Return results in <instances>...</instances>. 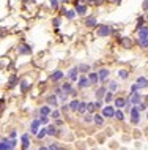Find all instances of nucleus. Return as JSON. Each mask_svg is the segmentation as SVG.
Listing matches in <instances>:
<instances>
[{
	"mask_svg": "<svg viewBox=\"0 0 148 150\" xmlns=\"http://www.w3.org/2000/svg\"><path fill=\"white\" fill-rule=\"evenodd\" d=\"M140 109L139 106H133V109L129 111V117H131V123L133 125H139L140 123Z\"/></svg>",
	"mask_w": 148,
	"mask_h": 150,
	"instance_id": "obj_1",
	"label": "nucleus"
},
{
	"mask_svg": "<svg viewBox=\"0 0 148 150\" xmlns=\"http://www.w3.org/2000/svg\"><path fill=\"white\" fill-rule=\"evenodd\" d=\"M16 139H11V137H2V142H0V149L2 150H11L16 147Z\"/></svg>",
	"mask_w": 148,
	"mask_h": 150,
	"instance_id": "obj_2",
	"label": "nucleus"
},
{
	"mask_svg": "<svg viewBox=\"0 0 148 150\" xmlns=\"http://www.w3.org/2000/svg\"><path fill=\"white\" fill-rule=\"evenodd\" d=\"M112 27L110 25H98V29H96V35L98 36H101V38H104V36H109L112 35Z\"/></svg>",
	"mask_w": 148,
	"mask_h": 150,
	"instance_id": "obj_3",
	"label": "nucleus"
},
{
	"mask_svg": "<svg viewBox=\"0 0 148 150\" xmlns=\"http://www.w3.org/2000/svg\"><path fill=\"white\" fill-rule=\"evenodd\" d=\"M115 106H109V104H107V106H104L102 108V111H101V114L106 117V119H114L115 117Z\"/></svg>",
	"mask_w": 148,
	"mask_h": 150,
	"instance_id": "obj_4",
	"label": "nucleus"
},
{
	"mask_svg": "<svg viewBox=\"0 0 148 150\" xmlns=\"http://www.w3.org/2000/svg\"><path fill=\"white\" fill-rule=\"evenodd\" d=\"M32 44H27V43H24V44H19L18 46V52L21 55H27V54H32Z\"/></svg>",
	"mask_w": 148,
	"mask_h": 150,
	"instance_id": "obj_5",
	"label": "nucleus"
},
{
	"mask_svg": "<svg viewBox=\"0 0 148 150\" xmlns=\"http://www.w3.org/2000/svg\"><path fill=\"white\" fill-rule=\"evenodd\" d=\"M90 86H91V82H90L88 76H81V78L77 79V87L79 88H88Z\"/></svg>",
	"mask_w": 148,
	"mask_h": 150,
	"instance_id": "obj_6",
	"label": "nucleus"
},
{
	"mask_svg": "<svg viewBox=\"0 0 148 150\" xmlns=\"http://www.w3.org/2000/svg\"><path fill=\"white\" fill-rule=\"evenodd\" d=\"M79 68L77 67H74V68H71L69 71H68V79L71 81V82H77V79H79Z\"/></svg>",
	"mask_w": 148,
	"mask_h": 150,
	"instance_id": "obj_7",
	"label": "nucleus"
},
{
	"mask_svg": "<svg viewBox=\"0 0 148 150\" xmlns=\"http://www.w3.org/2000/svg\"><path fill=\"white\" fill-rule=\"evenodd\" d=\"M58 95L57 93H49V95H46V101H47V104H51V106H57L58 104Z\"/></svg>",
	"mask_w": 148,
	"mask_h": 150,
	"instance_id": "obj_8",
	"label": "nucleus"
},
{
	"mask_svg": "<svg viewBox=\"0 0 148 150\" xmlns=\"http://www.w3.org/2000/svg\"><path fill=\"white\" fill-rule=\"evenodd\" d=\"M62 87H63V90H65V93H68V95H71V96L77 95V90L73 87V84H71V82H65Z\"/></svg>",
	"mask_w": 148,
	"mask_h": 150,
	"instance_id": "obj_9",
	"label": "nucleus"
},
{
	"mask_svg": "<svg viewBox=\"0 0 148 150\" xmlns=\"http://www.w3.org/2000/svg\"><path fill=\"white\" fill-rule=\"evenodd\" d=\"M41 120L39 119H35V120H32V123H30V131H32V134H35L36 136V133L39 131V127H41Z\"/></svg>",
	"mask_w": 148,
	"mask_h": 150,
	"instance_id": "obj_10",
	"label": "nucleus"
},
{
	"mask_svg": "<svg viewBox=\"0 0 148 150\" xmlns=\"http://www.w3.org/2000/svg\"><path fill=\"white\" fill-rule=\"evenodd\" d=\"M76 11H77L79 16H87L88 13V6L85 3H76Z\"/></svg>",
	"mask_w": 148,
	"mask_h": 150,
	"instance_id": "obj_11",
	"label": "nucleus"
},
{
	"mask_svg": "<svg viewBox=\"0 0 148 150\" xmlns=\"http://www.w3.org/2000/svg\"><path fill=\"white\" fill-rule=\"evenodd\" d=\"M129 101L134 104V106L140 104V103H142V93H140V92H134V93H131V98H129Z\"/></svg>",
	"mask_w": 148,
	"mask_h": 150,
	"instance_id": "obj_12",
	"label": "nucleus"
},
{
	"mask_svg": "<svg viewBox=\"0 0 148 150\" xmlns=\"http://www.w3.org/2000/svg\"><path fill=\"white\" fill-rule=\"evenodd\" d=\"M83 24H85V27H88V29H95V27H98V19L95 18V16H88Z\"/></svg>",
	"mask_w": 148,
	"mask_h": 150,
	"instance_id": "obj_13",
	"label": "nucleus"
},
{
	"mask_svg": "<svg viewBox=\"0 0 148 150\" xmlns=\"http://www.w3.org/2000/svg\"><path fill=\"white\" fill-rule=\"evenodd\" d=\"M106 93H107V88L104 86H101V87H98L96 90H95V98H96V100H102L104 96H106Z\"/></svg>",
	"mask_w": 148,
	"mask_h": 150,
	"instance_id": "obj_14",
	"label": "nucleus"
},
{
	"mask_svg": "<svg viewBox=\"0 0 148 150\" xmlns=\"http://www.w3.org/2000/svg\"><path fill=\"white\" fill-rule=\"evenodd\" d=\"M88 79L91 82V86H96V84H101V81H99V74L95 71H90L88 73Z\"/></svg>",
	"mask_w": 148,
	"mask_h": 150,
	"instance_id": "obj_15",
	"label": "nucleus"
},
{
	"mask_svg": "<svg viewBox=\"0 0 148 150\" xmlns=\"http://www.w3.org/2000/svg\"><path fill=\"white\" fill-rule=\"evenodd\" d=\"M98 74H99V81H101V82H106L107 78H109V74H110V71L107 70V68H101V70L98 71Z\"/></svg>",
	"mask_w": 148,
	"mask_h": 150,
	"instance_id": "obj_16",
	"label": "nucleus"
},
{
	"mask_svg": "<svg viewBox=\"0 0 148 150\" xmlns=\"http://www.w3.org/2000/svg\"><path fill=\"white\" fill-rule=\"evenodd\" d=\"M135 82H137V86H139V88H147L148 87V78H145V76H140V78H137V81H135Z\"/></svg>",
	"mask_w": 148,
	"mask_h": 150,
	"instance_id": "obj_17",
	"label": "nucleus"
},
{
	"mask_svg": "<svg viewBox=\"0 0 148 150\" xmlns=\"http://www.w3.org/2000/svg\"><path fill=\"white\" fill-rule=\"evenodd\" d=\"M29 88H30V82L27 79H22L21 82H19V90H21V93H27Z\"/></svg>",
	"mask_w": 148,
	"mask_h": 150,
	"instance_id": "obj_18",
	"label": "nucleus"
},
{
	"mask_svg": "<svg viewBox=\"0 0 148 150\" xmlns=\"http://www.w3.org/2000/svg\"><path fill=\"white\" fill-rule=\"evenodd\" d=\"M47 131H49V136H52V137L58 136L60 133H62L57 127H55V125H47Z\"/></svg>",
	"mask_w": 148,
	"mask_h": 150,
	"instance_id": "obj_19",
	"label": "nucleus"
},
{
	"mask_svg": "<svg viewBox=\"0 0 148 150\" xmlns=\"http://www.w3.org/2000/svg\"><path fill=\"white\" fill-rule=\"evenodd\" d=\"M120 44H121L125 49H129V47L133 46V40H131V38H126V36H123V38H120Z\"/></svg>",
	"mask_w": 148,
	"mask_h": 150,
	"instance_id": "obj_20",
	"label": "nucleus"
},
{
	"mask_svg": "<svg viewBox=\"0 0 148 150\" xmlns=\"http://www.w3.org/2000/svg\"><path fill=\"white\" fill-rule=\"evenodd\" d=\"M39 111V115H51L52 114V109H51V104H46V106H41L38 109Z\"/></svg>",
	"mask_w": 148,
	"mask_h": 150,
	"instance_id": "obj_21",
	"label": "nucleus"
},
{
	"mask_svg": "<svg viewBox=\"0 0 148 150\" xmlns=\"http://www.w3.org/2000/svg\"><path fill=\"white\" fill-rule=\"evenodd\" d=\"M63 76H65V74H63V71H60V70H55V71L51 74V81H54V82H57V81H60V79L63 78Z\"/></svg>",
	"mask_w": 148,
	"mask_h": 150,
	"instance_id": "obj_22",
	"label": "nucleus"
},
{
	"mask_svg": "<svg viewBox=\"0 0 148 150\" xmlns=\"http://www.w3.org/2000/svg\"><path fill=\"white\" fill-rule=\"evenodd\" d=\"M46 136H49V131H47V127H46V128H39V131L36 133V139H38V141H43Z\"/></svg>",
	"mask_w": 148,
	"mask_h": 150,
	"instance_id": "obj_23",
	"label": "nucleus"
},
{
	"mask_svg": "<svg viewBox=\"0 0 148 150\" xmlns=\"http://www.w3.org/2000/svg\"><path fill=\"white\" fill-rule=\"evenodd\" d=\"M114 103H115V108H117V109H121V108L126 106L128 100H126V98H115Z\"/></svg>",
	"mask_w": 148,
	"mask_h": 150,
	"instance_id": "obj_24",
	"label": "nucleus"
},
{
	"mask_svg": "<svg viewBox=\"0 0 148 150\" xmlns=\"http://www.w3.org/2000/svg\"><path fill=\"white\" fill-rule=\"evenodd\" d=\"M104 119H106V117H104L102 114H95L93 123L96 125V127H102V125H104Z\"/></svg>",
	"mask_w": 148,
	"mask_h": 150,
	"instance_id": "obj_25",
	"label": "nucleus"
},
{
	"mask_svg": "<svg viewBox=\"0 0 148 150\" xmlns=\"http://www.w3.org/2000/svg\"><path fill=\"white\" fill-rule=\"evenodd\" d=\"M19 82H21V81H19V78H18L16 74H13L10 79H8V87H10V88H13V87H16V86H18Z\"/></svg>",
	"mask_w": 148,
	"mask_h": 150,
	"instance_id": "obj_26",
	"label": "nucleus"
},
{
	"mask_svg": "<svg viewBox=\"0 0 148 150\" xmlns=\"http://www.w3.org/2000/svg\"><path fill=\"white\" fill-rule=\"evenodd\" d=\"M21 141H22V149H29L30 147V139H29V133H24L21 136Z\"/></svg>",
	"mask_w": 148,
	"mask_h": 150,
	"instance_id": "obj_27",
	"label": "nucleus"
},
{
	"mask_svg": "<svg viewBox=\"0 0 148 150\" xmlns=\"http://www.w3.org/2000/svg\"><path fill=\"white\" fill-rule=\"evenodd\" d=\"M93 120H95V115L91 114V112H88V114L85 112V114L82 115V122H83V123H93Z\"/></svg>",
	"mask_w": 148,
	"mask_h": 150,
	"instance_id": "obj_28",
	"label": "nucleus"
},
{
	"mask_svg": "<svg viewBox=\"0 0 148 150\" xmlns=\"http://www.w3.org/2000/svg\"><path fill=\"white\" fill-rule=\"evenodd\" d=\"M137 35H139V38H145V36H148V27L142 25L140 29H137Z\"/></svg>",
	"mask_w": 148,
	"mask_h": 150,
	"instance_id": "obj_29",
	"label": "nucleus"
},
{
	"mask_svg": "<svg viewBox=\"0 0 148 150\" xmlns=\"http://www.w3.org/2000/svg\"><path fill=\"white\" fill-rule=\"evenodd\" d=\"M77 68H79V71H81L82 74H85V73L88 74V73H90V70H91V67H90V65H87V63H81Z\"/></svg>",
	"mask_w": 148,
	"mask_h": 150,
	"instance_id": "obj_30",
	"label": "nucleus"
},
{
	"mask_svg": "<svg viewBox=\"0 0 148 150\" xmlns=\"http://www.w3.org/2000/svg\"><path fill=\"white\" fill-rule=\"evenodd\" d=\"M87 104L88 103H85V101H81V104H79V109H77V112L81 115H83L85 112H88V109H87Z\"/></svg>",
	"mask_w": 148,
	"mask_h": 150,
	"instance_id": "obj_31",
	"label": "nucleus"
},
{
	"mask_svg": "<svg viewBox=\"0 0 148 150\" xmlns=\"http://www.w3.org/2000/svg\"><path fill=\"white\" fill-rule=\"evenodd\" d=\"M137 44L142 47V49H148V36H145V38H139Z\"/></svg>",
	"mask_w": 148,
	"mask_h": 150,
	"instance_id": "obj_32",
	"label": "nucleus"
},
{
	"mask_svg": "<svg viewBox=\"0 0 148 150\" xmlns=\"http://www.w3.org/2000/svg\"><path fill=\"white\" fill-rule=\"evenodd\" d=\"M79 104H81V101H79V100H73V101L69 103V109H71L73 112H77V109H79Z\"/></svg>",
	"mask_w": 148,
	"mask_h": 150,
	"instance_id": "obj_33",
	"label": "nucleus"
},
{
	"mask_svg": "<svg viewBox=\"0 0 148 150\" xmlns=\"http://www.w3.org/2000/svg\"><path fill=\"white\" fill-rule=\"evenodd\" d=\"M65 16H66L68 19H74L76 16H77V11H76V8H74V10H66Z\"/></svg>",
	"mask_w": 148,
	"mask_h": 150,
	"instance_id": "obj_34",
	"label": "nucleus"
},
{
	"mask_svg": "<svg viewBox=\"0 0 148 150\" xmlns=\"http://www.w3.org/2000/svg\"><path fill=\"white\" fill-rule=\"evenodd\" d=\"M115 119L120 120V122H123V120H125V112H123L121 109H117V112H115Z\"/></svg>",
	"mask_w": 148,
	"mask_h": 150,
	"instance_id": "obj_35",
	"label": "nucleus"
},
{
	"mask_svg": "<svg viewBox=\"0 0 148 150\" xmlns=\"http://www.w3.org/2000/svg\"><path fill=\"white\" fill-rule=\"evenodd\" d=\"M114 100H115V98H114V93H112V90H109V92L106 93V96H104V101H106V103L109 104L110 101H114Z\"/></svg>",
	"mask_w": 148,
	"mask_h": 150,
	"instance_id": "obj_36",
	"label": "nucleus"
},
{
	"mask_svg": "<svg viewBox=\"0 0 148 150\" xmlns=\"http://www.w3.org/2000/svg\"><path fill=\"white\" fill-rule=\"evenodd\" d=\"M117 74H118V78H120V79H128V76H129V73H128L126 70H118V73H117Z\"/></svg>",
	"mask_w": 148,
	"mask_h": 150,
	"instance_id": "obj_37",
	"label": "nucleus"
},
{
	"mask_svg": "<svg viewBox=\"0 0 148 150\" xmlns=\"http://www.w3.org/2000/svg\"><path fill=\"white\" fill-rule=\"evenodd\" d=\"M47 149H49V150H60V149H63V147L58 142H52V144L47 145Z\"/></svg>",
	"mask_w": 148,
	"mask_h": 150,
	"instance_id": "obj_38",
	"label": "nucleus"
},
{
	"mask_svg": "<svg viewBox=\"0 0 148 150\" xmlns=\"http://www.w3.org/2000/svg\"><path fill=\"white\" fill-rule=\"evenodd\" d=\"M51 117L54 120H57V119H60L62 117V111H58V109H55V111H52V114H51Z\"/></svg>",
	"mask_w": 148,
	"mask_h": 150,
	"instance_id": "obj_39",
	"label": "nucleus"
},
{
	"mask_svg": "<svg viewBox=\"0 0 148 150\" xmlns=\"http://www.w3.org/2000/svg\"><path fill=\"white\" fill-rule=\"evenodd\" d=\"M117 88H118V82L117 81H110L109 82V90L114 92V90H117Z\"/></svg>",
	"mask_w": 148,
	"mask_h": 150,
	"instance_id": "obj_40",
	"label": "nucleus"
},
{
	"mask_svg": "<svg viewBox=\"0 0 148 150\" xmlns=\"http://www.w3.org/2000/svg\"><path fill=\"white\" fill-rule=\"evenodd\" d=\"M60 24H62V19H60V18L52 19V25H54V27H57V29H58V27H60Z\"/></svg>",
	"mask_w": 148,
	"mask_h": 150,
	"instance_id": "obj_41",
	"label": "nucleus"
},
{
	"mask_svg": "<svg viewBox=\"0 0 148 150\" xmlns=\"http://www.w3.org/2000/svg\"><path fill=\"white\" fill-rule=\"evenodd\" d=\"M39 120H41L43 125H47L49 123V115H39Z\"/></svg>",
	"mask_w": 148,
	"mask_h": 150,
	"instance_id": "obj_42",
	"label": "nucleus"
},
{
	"mask_svg": "<svg viewBox=\"0 0 148 150\" xmlns=\"http://www.w3.org/2000/svg\"><path fill=\"white\" fill-rule=\"evenodd\" d=\"M49 3H51V8H54V10L58 8V0H49Z\"/></svg>",
	"mask_w": 148,
	"mask_h": 150,
	"instance_id": "obj_43",
	"label": "nucleus"
},
{
	"mask_svg": "<svg viewBox=\"0 0 148 150\" xmlns=\"http://www.w3.org/2000/svg\"><path fill=\"white\" fill-rule=\"evenodd\" d=\"M87 109H88V112H93L96 109V106H95V103H88L87 104Z\"/></svg>",
	"mask_w": 148,
	"mask_h": 150,
	"instance_id": "obj_44",
	"label": "nucleus"
},
{
	"mask_svg": "<svg viewBox=\"0 0 148 150\" xmlns=\"http://www.w3.org/2000/svg\"><path fill=\"white\" fill-rule=\"evenodd\" d=\"M139 90H140V88H139L137 82H135V84H133V86H131V93H134V92H139Z\"/></svg>",
	"mask_w": 148,
	"mask_h": 150,
	"instance_id": "obj_45",
	"label": "nucleus"
},
{
	"mask_svg": "<svg viewBox=\"0 0 148 150\" xmlns=\"http://www.w3.org/2000/svg\"><path fill=\"white\" fill-rule=\"evenodd\" d=\"M102 100H96V103H95V106H96V109H102Z\"/></svg>",
	"mask_w": 148,
	"mask_h": 150,
	"instance_id": "obj_46",
	"label": "nucleus"
},
{
	"mask_svg": "<svg viewBox=\"0 0 148 150\" xmlns=\"http://www.w3.org/2000/svg\"><path fill=\"white\" fill-rule=\"evenodd\" d=\"M137 106H139V109H140L142 112L145 111V109H148V104L147 103H140V104H137Z\"/></svg>",
	"mask_w": 148,
	"mask_h": 150,
	"instance_id": "obj_47",
	"label": "nucleus"
},
{
	"mask_svg": "<svg viewBox=\"0 0 148 150\" xmlns=\"http://www.w3.org/2000/svg\"><path fill=\"white\" fill-rule=\"evenodd\" d=\"M58 98H60V101H62V103H65V101L68 100V93H63V95L58 96Z\"/></svg>",
	"mask_w": 148,
	"mask_h": 150,
	"instance_id": "obj_48",
	"label": "nucleus"
},
{
	"mask_svg": "<svg viewBox=\"0 0 148 150\" xmlns=\"http://www.w3.org/2000/svg\"><path fill=\"white\" fill-rule=\"evenodd\" d=\"M142 8L145 11H148V0H143V2H142Z\"/></svg>",
	"mask_w": 148,
	"mask_h": 150,
	"instance_id": "obj_49",
	"label": "nucleus"
},
{
	"mask_svg": "<svg viewBox=\"0 0 148 150\" xmlns=\"http://www.w3.org/2000/svg\"><path fill=\"white\" fill-rule=\"evenodd\" d=\"M104 2H107V0H95V5H96V6H101Z\"/></svg>",
	"mask_w": 148,
	"mask_h": 150,
	"instance_id": "obj_50",
	"label": "nucleus"
},
{
	"mask_svg": "<svg viewBox=\"0 0 148 150\" xmlns=\"http://www.w3.org/2000/svg\"><path fill=\"white\" fill-rule=\"evenodd\" d=\"M62 111H63V112H66V111H71V109H69V104H63V106H62Z\"/></svg>",
	"mask_w": 148,
	"mask_h": 150,
	"instance_id": "obj_51",
	"label": "nucleus"
},
{
	"mask_svg": "<svg viewBox=\"0 0 148 150\" xmlns=\"http://www.w3.org/2000/svg\"><path fill=\"white\" fill-rule=\"evenodd\" d=\"M16 136H18V131H11L8 137H11V139H16Z\"/></svg>",
	"mask_w": 148,
	"mask_h": 150,
	"instance_id": "obj_52",
	"label": "nucleus"
},
{
	"mask_svg": "<svg viewBox=\"0 0 148 150\" xmlns=\"http://www.w3.org/2000/svg\"><path fill=\"white\" fill-rule=\"evenodd\" d=\"M87 3H95V0H85Z\"/></svg>",
	"mask_w": 148,
	"mask_h": 150,
	"instance_id": "obj_53",
	"label": "nucleus"
},
{
	"mask_svg": "<svg viewBox=\"0 0 148 150\" xmlns=\"http://www.w3.org/2000/svg\"><path fill=\"white\" fill-rule=\"evenodd\" d=\"M112 2H115V3H120V2H121V0H112Z\"/></svg>",
	"mask_w": 148,
	"mask_h": 150,
	"instance_id": "obj_54",
	"label": "nucleus"
},
{
	"mask_svg": "<svg viewBox=\"0 0 148 150\" xmlns=\"http://www.w3.org/2000/svg\"><path fill=\"white\" fill-rule=\"evenodd\" d=\"M30 2H32V3H35V2H36V0H30Z\"/></svg>",
	"mask_w": 148,
	"mask_h": 150,
	"instance_id": "obj_55",
	"label": "nucleus"
},
{
	"mask_svg": "<svg viewBox=\"0 0 148 150\" xmlns=\"http://www.w3.org/2000/svg\"><path fill=\"white\" fill-rule=\"evenodd\" d=\"M147 19H148V11H147Z\"/></svg>",
	"mask_w": 148,
	"mask_h": 150,
	"instance_id": "obj_56",
	"label": "nucleus"
},
{
	"mask_svg": "<svg viewBox=\"0 0 148 150\" xmlns=\"http://www.w3.org/2000/svg\"><path fill=\"white\" fill-rule=\"evenodd\" d=\"M147 119H148V112H147Z\"/></svg>",
	"mask_w": 148,
	"mask_h": 150,
	"instance_id": "obj_57",
	"label": "nucleus"
}]
</instances>
